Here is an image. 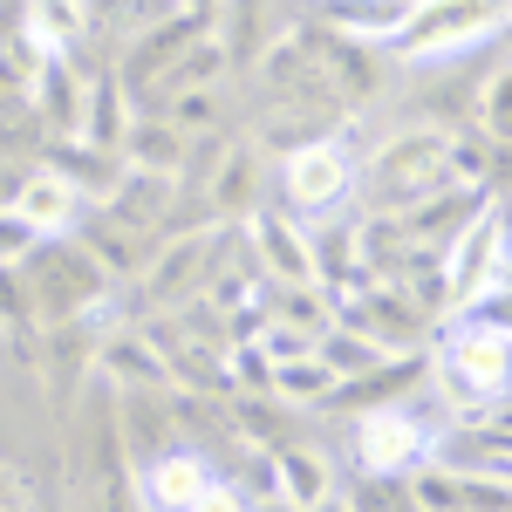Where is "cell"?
Returning a JSON list of instances; mask_svg holds the SVG:
<instances>
[{
	"mask_svg": "<svg viewBox=\"0 0 512 512\" xmlns=\"http://www.w3.org/2000/svg\"><path fill=\"white\" fill-rule=\"evenodd\" d=\"M349 451H355V465H362L369 478H403V472H417V465H431V458H437V431L417 417V410L376 403V410L355 417Z\"/></svg>",
	"mask_w": 512,
	"mask_h": 512,
	"instance_id": "cell-4",
	"label": "cell"
},
{
	"mask_svg": "<svg viewBox=\"0 0 512 512\" xmlns=\"http://www.w3.org/2000/svg\"><path fill=\"white\" fill-rule=\"evenodd\" d=\"M451 369H465L478 390H499L506 396V376H512V342L506 328H451V349H444Z\"/></svg>",
	"mask_w": 512,
	"mask_h": 512,
	"instance_id": "cell-7",
	"label": "cell"
},
{
	"mask_svg": "<svg viewBox=\"0 0 512 512\" xmlns=\"http://www.w3.org/2000/svg\"><path fill=\"white\" fill-rule=\"evenodd\" d=\"M192 512H253V506H246V492H239V485H226V478H205V492L192 499Z\"/></svg>",
	"mask_w": 512,
	"mask_h": 512,
	"instance_id": "cell-19",
	"label": "cell"
},
{
	"mask_svg": "<svg viewBox=\"0 0 512 512\" xmlns=\"http://www.w3.org/2000/svg\"><path fill=\"white\" fill-rule=\"evenodd\" d=\"M7 506H14V499H7V472H0V512H7Z\"/></svg>",
	"mask_w": 512,
	"mask_h": 512,
	"instance_id": "cell-22",
	"label": "cell"
},
{
	"mask_svg": "<svg viewBox=\"0 0 512 512\" xmlns=\"http://www.w3.org/2000/svg\"><path fill=\"white\" fill-rule=\"evenodd\" d=\"M506 280V212L499 198L478 205V219H465L451 233V253H444V308H458L478 287H499Z\"/></svg>",
	"mask_w": 512,
	"mask_h": 512,
	"instance_id": "cell-5",
	"label": "cell"
},
{
	"mask_svg": "<svg viewBox=\"0 0 512 512\" xmlns=\"http://www.w3.org/2000/svg\"><path fill=\"white\" fill-rule=\"evenodd\" d=\"M205 478H212V465L198 451H164L158 465H151V478H144V499H151V512H192Z\"/></svg>",
	"mask_w": 512,
	"mask_h": 512,
	"instance_id": "cell-10",
	"label": "cell"
},
{
	"mask_svg": "<svg viewBox=\"0 0 512 512\" xmlns=\"http://www.w3.org/2000/svg\"><path fill=\"white\" fill-rule=\"evenodd\" d=\"M123 151H130V171L171 178V171H178V151H185V130H171V123H137V130L123 137Z\"/></svg>",
	"mask_w": 512,
	"mask_h": 512,
	"instance_id": "cell-14",
	"label": "cell"
},
{
	"mask_svg": "<svg viewBox=\"0 0 512 512\" xmlns=\"http://www.w3.org/2000/svg\"><path fill=\"white\" fill-rule=\"evenodd\" d=\"M198 123H212V96H205V89H185V96H178L171 130H198Z\"/></svg>",
	"mask_w": 512,
	"mask_h": 512,
	"instance_id": "cell-20",
	"label": "cell"
},
{
	"mask_svg": "<svg viewBox=\"0 0 512 512\" xmlns=\"http://www.w3.org/2000/svg\"><path fill=\"white\" fill-rule=\"evenodd\" d=\"M478 117H485V130H492V137H506V69L485 82V110H478Z\"/></svg>",
	"mask_w": 512,
	"mask_h": 512,
	"instance_id": "cell-21",
	"label": "cell"
},
{
	"mask_svg": "<svg viewBox=\"0 0 512 512\" xmlns=\"http://www.w3.org/2000/svg\"><path fill=\"white\" fill-rule=\"evenodd\" d=\"M89 35V0H28V41L41 55H69Z\"/></svg>",
	"mask_w": 512,
	"mask_h": 512,
	"instance_id": "cell-12",
	"label": "cell"
},
{
	"mask_svg": "<svg viewBox=\"0 0 512 512\" xmlns=\"http://www.w3.org/2000/svg\"><path fill=\"white\" fill-rule=\"evenodd\" d=\"M506 28V0H410L403 28L390 35V48L417 69V62H444L472 41Z\"/></svg>",
	"mask_w": 512,
	"mask_h": 512,
	"instance_id": "cell-2",
	"label": "cell"
},
{
	"mask_svg": "<svg viewBox=\"0 0 512 512\" xmlns=\"http://www.w3.org/2000/svg\"><path fill=\"white\" fill-rule=\"evenodd\" d=\"M451 185H458L451 178V130H403L369 158V171H355V192L369 198L376 219H396Z\"/></svg>",
	"mask_w": 512,
	"mask_h": 512,
	"instance_id": "cell-1",
	"label": "cell"
},
{
	"mask_svg": "<svg viewBox=\"0 0 512 512\" xmlns=\"http://www.w3.org/2000/svg\"><path fill=\"white\" fill-rule=\"evenodd\" d=\"M246 178H253V164H246V151H233V164L219 171V205H226V212H253V205H246Z\"/></svg>",
	"mask_w": 512,
	"mask_h": 512,
	"instance_id": "cell-18",
	"label": "cell"
},
{
	"mask_svg": "<svg viewBox=\"0 0 512 512\" xmlns=\"http://www.w3.org/2000/svg\"><path fill=\"white\" fill-rule=\"evenodd\" d=\"M335 485H328V458L321 451H308V444H280L274 458V499H287V506H321Z\"/></svg>",
	"mask_w": 512,
	"mask_h": 512,
	"instance_id": "cell-11",
	"label": "cell"
},
{
	"mask_svg": "<svg viewBox=\"0 0 512 512\" xmlns=\"http://www.w3.org/2000/svg\"><path fill=\"white\" fill-rule=\"evenodd\" d=\"M315 14L342 41H390L410 14V0H315Z\"/></svg>",
	"mask_w": 512,
	"mask_h": 512,
	"instance_id": "cell-9",
	"label": "cell"
},
{
	"mask_svg": "<svg viewBox=\"0 0 512 512\" xmlns=\"http://www.w3.org/2000/svg\"><path fill=\"white\" fill-rule=\"evenodd\" d=\"M192 7H219V0H192Z\"/></svg>",
	"mask_w": 512,
	"mask_h": 512,
	"instance_id": "cell-23",
	"label": "cell"
},
{
	"mask_svg": "<svg viewBox=\"0 0 512 512\" xmlns=\"http://www.w3.org/2000/svg\"><path fill=\"white\" fill-rule=\"evenodd\" d=\"M103 369H110V376H130V383H171V369H164L137 335H117V342L103 349Z\"/></svg>",
	"mask_w": 512,
	"mask_h": 512,
	"instance_id": "cell-16",
	"label": "cell"
},
{
	"mask_svg": "<svg viewBox=\"0 0 512 512\" xmlns=\"http://www.w3.org/2000/svg\"><path fill=\"white\" fill-rule=\"evenodd\" d=\"M335 383H342V376H335V369H328V362L308 349V355H287V362H274V383H267V390L287 396V403H328V396H335Z\"/></svg>",
	"mask_w": 512,
	"mask_h": 512,
	"instance_id": "cell-13",
	"label": "cell"
},
{
	"mask_svg": "<svg viewBox=\"0 0 512 512\" xmlns=\"http://www.w3.org/2000/svg\"><path fill=\"white\" fill-rule=\"evenodd\" d=\"M76 205H82V192L62 178V171H35V178L14 192V212H21L41 239H62V233H69V226H76Z\"/></svg>",
	"mask_w": 512,
	"mask_h": 512,
	"instance_id": "cell-8",
	"label": "cell"
},
{
	"mask_svg": "<svg viewBox=\"0 0 512 512\" xmlns=\"http://www.w3.org/2000/svg\"><path fill=\"white\" fill-rule=\"evenodd\" d=\"M253 219V267L274 280H315V239L301 219H287V212H246Z\"/></svg>",
	"mask_w": 512,
	"mask_h": 512,
	"instance_id": "cell-6",
	"label": "cell"
},
{
	"mask_svg": "<svg viewBox=\"0 0 512 512\" xmlns=\"http://www.w3.org/2000/svg\"><path fill=\"white\" fill-rule=\"evenodd\" d=\"M437 396H444V410L458 417V424H485V417H499V390H478L465 369H451V362H437Z\"/></svg>",
	"mask_w": 512,
	"mask_h": 512,
	"instance_id": "cell-15",
	"label": "cell"
},
{
	"mask_svg": "<svg viewBox=\"0 0 512 512\" xmlns=\"http://www.w3.org/2000/svg\"><path fill=\"white\" fill-rule=\"evenodd\" d=\"M35 246H41V233L28 226V219H21V212H14V205H7V212H0V267H21V260H35Z\"/></svg>",
	"mask_w": 512,
	"mask_h": 512,
	"instance_id": "cell-17",
	"label": "cell"
},
{
	"mask_svg": "<svg viewBox=\"0 0 512 512\" xmlns=\"http://www.w3.org/2000/svg\"><path fill=\"white\" fill-rule=\"evenodd\" d=\"M280 198L301 219H328L355 198V151L342 137H308L280 158Z\"/></svg>",
	"mask_w": 512,
	"mask_h": 512,
	"instance_id": "cell-3",
	"label": "cell"
}]
</instances>
